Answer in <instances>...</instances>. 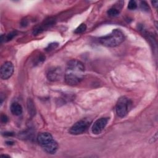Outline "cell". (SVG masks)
I'll return each instance as SVG.
<instances>
[{"instance_id":"obj_10","label":"cell","mask_w":158,"mask_h":158,"mask_svg":"<svg viewBox=\"0 0 158 158\" xmlns=\"http://www.w3.org/2000/svg\"><path fill=\"white\" fill-rule=\"evenodd\" d=\"M54 23L53 20L52 19H49L48 20L45 21L44 23L40 25L39 27H38L36 29L34 30L33 33L34 34H38L39 33H41L42 31L44 30V29H46L48 27H49L51 25H52Z\"/></svg>"},{"instance_id":"obj_21","label":"cell","mask_w":158,"mask_h":158,"mask_svg":"<svg viewBox=\"0 0 158 158\" xmlns=\"http://www.w3.org/2000/svg\"><path fill=\"white\" fill-rule=\"evenodd\" d=\"M13 143H14V142H12V141H9L6 142V144H10V145H11V144H13Z\"/></svg>"},{"instance_id":"obj_7","label":"cell","mask_w":158,"mask_h":158,"mask_svg":"<svg viewBox=\"0 0 158 158\" xmlns=\"http://www.w3.org/2000/svg\"><path fill=\"white\" fill-rule=\"evenodd\" d=\"M62 75L61 69L59 67H56L50 69L47 73V78L50 81H57L60 79Z\"/></svg>"},{"instance_id":"obj_13","label":"cell","mask_w":158,"mask_h":158,"mask_svg":"<svg viewBox=\"0 0 158 158\" xmlns=\"http://www.w3.org/2000/svg\"><path fill=\"white\" fill-rule=\"evenodd\" d=\"M120 13L119 10L115 7H112L107 10V14L110 17H115Z\"/></svg>"},{"instance_id":"obj_20","label":"cell","mask_w":158,"mask_h":158,"mask_svg":"<svg viewBox=\"0 0 158 158\" xmlns=\"http://www.w3.org/2000/svg\"><path fill=\"white\" fill-rule=\"evenodd\" d=\"M151 3H152V4L154 6V7H155L156 8L157 7L158 2H157V1H151Z\"/></svg>"},{"instance_id":"obj_1","label":"cell","mask_w":158,"mask_h":158,"mask_svg":"<svg viewBox=\"0 0 158 158\" xmlns=\"http://www.w3.org/2000/svg\"><path fill=\"white\" fill-rule=\"evenodd\" d=\"M85 66L78 60H70L67 64L65 73V83L69 85L80 83L84 77Z\"/></svg>"},{"instance_id":"obj_19","label":"cell","mask_w":158,"mask_h":158,"mask_svg":"<svg viewBox=\"0 0 158 158\" xmlns=\"http://www.w3.org/2000/svg\"><path fill=\"white\" fill-rule=\"evenodd\" d=\"M8 120V118L7 117L4 115V114H2L1 116V121L2 123H6Z\"/></svg>"},{"instance_id":"obj_17","label":"cell","mask_w":158,"mask_h":158,"mask_svg":"<svg viewBox=\"0 0 158 158\" xmlns=\"http://www.w3.org/2000/svg\"><path fill=\"white\" fill-rule=\"evenodd\" d=\"M57 46H58V44H57V43H51V44H49L48 46L46 48V50H47V51H50V50L54 49H55L56 48H57Z\"/></svg>"},{"instance_id":"obj_5","label":"cell","mask_w":158,"mask_h":158,"mask_svg":"<svg viewBox=\"0 0 158 158\" xmlns=\"http://www.w3.org/2000/svg\"><path fill=\"white\" fill-rule=\"evenodd\" d=\"M14 72V65L11 62H6L4 63L0 70L1 78L2 80H7L10 78Z\"/></svg>"},{"instance_id":"obj_3","label":"cell","mask_w":158,"mask_h":158,"mask_svg":"<svg viewBox=\"0 0 158 158\" xmlns=\"http://www.w3.org/2000/svg\"><path fill=\"white\" fill-rule=\"evenodd\" d=\"M131 104V102L126 97L123 96L120 98L115 106L117 115L120 118L124 117L128 114Z\"/></svg>"},{"instance_id":"obj_14","label":"cell","mask_w":158,"mask_h":158,"mask_svg":"<svg viewBox=\"0 0 158 158\" xmlns=\"http://www.w3.org/2000/svg\"><path fill=\"white\" fill-rule=\"evenodd\" d=\"M86 29V25L85 23H81L80 25L75 30V33H81L84 32Z\"/></svg>"},{"instance_id":"obj_4","label":"cell","mask_w":158,"mask_h":158,"mask_svg":"<svg viewBox=\"0 0 158 158\" xmlns=\"http://www.w3.org/2000/svg\"><path fill=\"white\" fill-rule=\"evenodd\" d=\"M90 125V122L86 120H80L73 125L69 130L71 135H78L85 132Z\"/></svg>"},{"instance_id":"obj_8","label":"cell","mask_w":158,"mask_h":158,"mask_svg":"<svg viewBox=\"0 0 158 158\" xmlns=\"http://www.w3.org/2000/svg\"><path fill=\"white\" fill-rule=\"evenodd\" d=\"M53 139L52 135L49 133L47 132H43L41 133L38 135L37 137V141L39 143L40 145H41L42 147L48 143H49Z\"/></svg>"},{"instance_id":"obj_16","label":"cell","mask_w":158,"mask_h":158,"mask_svg":"<svg viewBox=\"0 0 158 158\" xmlns=\"http://www.w3.org/2000/svg\"><path fill=\"white\" fill-rule=\"evenodd\" d=\"M140 7H141V9L144 10V11H146L148 12L149 9V6L148 4H147L146 2L145 1H141V3H140Z\"/></svg>"},{"instance_id":"obj_11","label":"cell","mask_w":158,"mask_h":158,"mask_svg":"<svg viewBox=\"0 0 158 158\" xmlns=\"http://www.w3.org/2000/svg\"><path fill=\"white\" fill-rule=\"evenodd\" d=\"M10 111L14 115H20L22 113V107L20 104L17 102H14L10 106Z\"/></svg>"},{"instance_id":"obj_15","label":"cell","mask_w":158,"mask_h":158,"mask_svg":"<svg viewBox=\"0 0 158 158\" xmlns=\"http://www.w3.org/2000/svg\"><path fill=\"white\" fill-rule=\"evenodd\" d=\"M137 4L135 1H130L128 4V8L130 10H134L136 8Z\"/></svg>"},{"instance_id":"obj_12","label":"cell","mask_w":158,"mask_h":158,"mask_svg":"<svg viewBox=\"0 0 158 158\" xmlns=\"http://www.w3.org/2000/svg\"><path fill=\"white\" fill-rule=\"evenodd\" d=\"M27 107H28V113L30 115L33 116L35 115L36 111H35V107L34 105V103L33 101L30 99H28V102H27Z\"/></svg>"},{"instance_id":"obj_6","label":"cell","mask_w":158,"mask_h":158,"mask_svg":"<svg viewBox=\"0 0 158 158\" xmlns=\"http://www.w3.org/2000/svg\"><path fill=\"white\" fill-rule=\"evenodd\" d=\"M108 118H100L96 120L92 127L91 131L92 133L94 135H99L100 134L102 130L106 127L107 122H108Z\"/></svg>"},{"instance_id":"obj_18","label":"cell","mask_w":158,"mask_h":158,"mask_svg":"<svg viewBox=\"0 0 158 158\" xmlns=\"http://www.w3.org/2000/svg\"><path fill=\"white\" fill-rule=\"evenodd\" d=\"M14 36H15V31L11 32V33H10L9 34H8V35L6 36V40H7V41L11 40L14 37Z\"/></svg>"},{"instance_id":"obj_2","label":"cell","mask_w":158,"mask_h":158,"mask_svg":"<svg viewBox=\"0 0 158 158\" xmlns=\"http://www.w3.org/2000/svg\"><path fill=\"white\" fill-rule=\"evenodd\" d=\"M124 35L119 29H114L112 32L99 38V42L107 47H115L121 44L124 41Z\"/></svg>"},{"instance_id":"obj_9","label":"cell","mask_w":158,"mask_h":158,"mask_svg":"<svg viewBox=\"0 0 158 158\" xmlns=\"http://www.w3.org/2000/svg\"><path fill=\"white\" fill-rule=\"evenodd\" d=\"M43 148L46 152L49 154H55L58 149V144L55 140L52 139L49 143L43 146Z\"/></svg>"}]
</instances>
